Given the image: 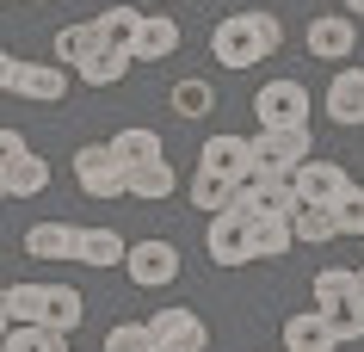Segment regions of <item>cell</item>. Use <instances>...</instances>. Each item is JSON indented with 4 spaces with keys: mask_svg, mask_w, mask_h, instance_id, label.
<instances>
[{
    "mask_svg": "<svg viewBox=\"0 0 364 352\" xmlns=\"http://www.w3.org/2000/svg\"><path fill=\"white\" fill-rule=\"evenodd\" d=\"M179 19L173 13H142V31H136V43H130V56L136 62H167L173 50H179Z\"/></svg>",
    "mask_w": 364,
    "mask_h": 352,
    "instance_id": "obj_13",
    "label": "cell"
},
{
    "mask_svg": "<svg viewBox=\"0 0 364 352\" xmlns=\"http://www.w3.org/2000/svg\"><path fill=\"white\" fill-rule=\"evenodd\" d=\"M346 19H364V0H346Z\"/></svg>",
    "mask_w": 364,
    "mask_h": 352,
    "instance_id": "obj_39",
    "label": "cell"
},
{
    "mask_svg": "<svg viewBox=\"0 0 364 352\" xmlns=\"http://www.w3.org/2000/svg\"><path fill=\"white\" fill-rule=\"evenodd\" d=\"M290 235L309 241V247H315V241H333V235H340L333 204H296V210H290Z\"/></svg>",
    "mask_w": 364,
    "mask_h": 352,
    "instance_id": "obj_26",
    "label": "cell"
},
{
    "mask_svg": "<svg viewBox=\"0 0 364 352\" xmlns=\"http://www.w3.org/2000/svg\"><path fill=\"white\" fill-rule=\"evenodd\" d=\"M124 254H130V241H124L117 229H80V241H75V260H80V266H93V272L124 266Z\"/></svg>",
    "mask_w": 364,
    "mask_h": 352,
    "instance_id": "obj_18",
    "label": "cell"
},
{
    "mask_svg": "<svg viewBox=\"0 0 364 352\" xmlns=\"http://www.w3.org/2000/svg\"><path fill=\"white\" fill-rule=\"evenodd\" d=\"M75 186L87 198H99V204H105V198H124V167H117V155L105 142H87L75 155Z\"/></svg>",
    "mask_w": 364,
    "mask_h": 352,
    "instance_id": "obj_7",
    "label": "cell"
},
{
    "mask_svg": "<svg viewBox=\"0 0 364 352\" xmlns=\"http://www.w3.org/2000/svg\"><path fill=\"white\" fill-rule=\"evenodd\" d=\"M253 117H259V130H309V87L290 75L266 80L253 93Z\"/></svg>",
    "mask_w": 364,
    "mask_h": 352,
    "instance_id": "obj_2",
    "label": "cell"
},
{
    "mask_svg": "<svg viewBox=\"0 0 364 352\" xmlns=\"http://www.w3.org/2000/svg\"><path fill=\"white\" fill-rule=\"evenodd\" d=\"M93 31H99L105 50H130L136 31H142V6H105V13L93 19Z\"/></svg>",
    "mask_w": 364,
    "mask_h": 352,
    "instance_id": "obj_24",
    "label": "cell"
},
{
    "mask_svg": "<svg viewBox=\"0 0 364 352\" xmlns=\"http://www.w3.org/2000/svg\"><path fill=\"white\" fill-rule=\"evenodd\" d=\"M124 272H130V284H142V291H167L173 278H179V247L161 241V235H149V241H136L130 254H124Z\"/></svg>",
    "mask_w": 364,
    "mask_h": 352,
    "instance_id": "obj_4",
    "label": "cell"
},
{
    "mask_svg": "<svg viewBox=\"0 0 364 352\" xmlns=\"http://www.w3.org/2000/svg\"><path fill=\"white\" fill-rule=\"evenodd\" d=\"M80 315H87V297L75 284H43V328L50 334H75Z\"/></svg>",
    "mask_w": 364,
    "mask_h": 352,
    "instance_id": "obj_20",
    "label": "cell"
},
{
    "mask_svg": "<svg viewBox=\"0 0 364 352\" xmlns=\"http://www.w3.org/2000/svg\"><path fill=\"white\" fill-rule=\"evenodd\" d=\"M321 321L333 328V340H346V346H352V340H364V291L352 284L346 297H333V303H321Z\"/></svg>",
    "mask_w": 364,
    "mask_h": 352,
    "instance_id": "obj_22",
    "label": "cell"
},
{
    "mask_svg": "<svg viewBox=\"0 0 364 352\" xmlns=\"http://www.w3.org/2000/svg\"><path fill=\"white\" fill-rule=\"evenodd\" d=\"M149 321H117L112 334H105V352H149Z\"/></svg>",
    "mask_w": 364,
    "mask_h": 352,
    "instance_id": "obj_33",
    "label": "cell"
},
{
    "mask_svg": "<svg viewBox=\"0 0 364 352\" xmlns=\"http://www.w3.org/2000/svg\"><path fill=\"white\" fill-rule=\"evenodd\" d=\"M6 334H13V315H6V303H0V340H6Z\"/></svg>",
    "mask_w": 364,
    "mask_h": 352,
    "instance_id": "obj_38",
    "label": "cell"
},
{
    "mask_svg": "<svg viewBox=\"0 0 364 352\" xmlns=\"http://www.w3.org/2000/svg\"><path fill=\"white\" fill-rule=\"evenodd\" d=\"M13 93L31 99V105H62V99H68V68H62V62H19Z\"/></svg>",
    "mask_w": 364,
    "mask_h": 352,
    "instance_id": "obj_9",
    "label": "cell"
},
{
    "mask_svg": "<svg viewBox=\"0 0 364 352\" xmlns=\"http://www.w3.org/2000/svg\"><path fill=\"white\" fill-rule=\"evenodd\" d=\"M210 56L223 62V68H253V62H266V43H259V31H253V19L247 13H229V19H216V31H210Z\"/></svg>",
    "mask_w": 364,
    "mask_h": 352,
    "instance_id": "obj_3",
    "label": "cell"
},
{
    "mask_svg": "<svg viewBox=\"0 0 364 352\" xmlns=\"http://www.w3.org/2000/svg\"><path fill=\"white\" fill-rule=\"evenodd\" d=\"M327 117L340 124V130H352V124H364V68H333V80H327Z\"/></svg>",
    "mask_w": 364,
    "mask_h": 352,
    "instance_id": "obj_11",
    "label": "cell"
},
{
    "mask_svg": "<svg viewBox=\"0 0 364 352\" xmlns=\"http://www.w3.org/2000/svg\"><path fill=\"white\" fill-rule=\"evenodd\" d=\"M31 6H43V0H31Z\"/></svg>",
    "mask_w": 364,
    "mask_h": 352,
    "instance_id": "obj_44",
    "label": "cell"
},
{
    "mask_svg": "<svg viewBox=\"0 0 364 352\" xmlns=\"http://www.w3.org/2000/svg\"><path fill=\"white\" fill-rule=\"evenodd\" d=\"M0 204H6V179H0Z\"/></svg>",
    "mask_w": 364,
    "mask_h": 352,
    "instance_id": "obj_40",
    "label": "cell"
},
{
    "mask_svg": "<svg viewBox=\"0 0 364 352\" xmlns=\"http://www.w3.org/2000/svg\"><path fill=\"white\" fill-rule=\"evenodd\" d=\"M0 179H6V198H38V192H50V161L43 155H19Z\"/></svg>",
    "mask_w": 364,
    "mask_h": 352,
    "instance_id": "obj_25",
    "label": "cell"
},
{
    "mask_svg": "<svg viewBox=\"0 0 364 352\" xmlns=\"http://www.w3.org/2000/svg\"><path fill=\"white\" fill-rule=\"evenodd\" d=\"M204 254H210L216 266H247V216H241V210L210 216V241H204Z\"/></svg>",
    "mask_w": 364,
    "mask_h": 352,
    "instance_id": "obj_12",
    "label": "cell"
},
{
    "mask_svg": "<svg viewBox=\"0 0 364 352\" xmlns=\"http://www.w3.org/2000/svg\"><path fill=\"white\" fill-rule=\"evenodd\" d=\"M235 210L241 216H290L296 210V192H290V179H272V174H241L235 179Z\"/></svg>",
    "mask_w": 364,
    "mask_h": 352,
    "instance_id": "obj_5",
    "label": "cell"
},
{
    "mask_svg": "<svg viewBox=\"0 0 364 352\" xmlns=\"http://www.w3.org/2000/svg\"><path fill=\"white\" fill-rule=\"evenodd\" d=\"M284 352H340V340L321 321V309H296L284 321Z\"/></svg>",
    "mask_w": 364,
    "mask_h": 352,
    "instance_id": "obj_16",
    "label": "cell"
},
{
    "mask_svg": "<svg viewBox=\"0 0 364 352\" xmlns=\"http://www.w3.org/2000/svg\"><path fill=\"white\" fill-rule=\"evenodd\" d=\"M0 297H6V284H0Z\"/></svg>",
    "mask_w": 364,
    "mask_h": 352,
    "instance_id": "obj_43",
    "label": "cell"
},
{
    "mask_svg": "<svg viewBox=\"0 0 364 352\" xmlns=\"http://www.w3.org/2000/svg\"><path fill=\"white\" fill-rule=\"evenodd\" d=\"M173 186H179V174H173V161H142V167H124V198H136V204H161V198H173Z\"/></svg>",
    "mask_w": 364,
    "mask_h": 352,
    "instance_id": "obj_14",
    "label": "cell"
},
{
    "mask_svg": "<svg viewBox=\"0 0 364 352\" xmlns=\"http://www.w3.org/2000/svg\"><path fill=\"white\" fill-rule=\"evenodd\" d=\"M105 149L117 155V167H142V161H161V155H167V149H161V137H154L149 124H130V130H117Z\"/></svg>",
    "mask_w": 364,
    "mask_h": 352,
    "instance_id": "obj_23",
    "label": "cell"
},
{
    "mask_svg": "<svg viewBox=\"0 0 364 352\" xmlns=\"http://www.w3.org/2000/svg\"><path fill=\"white\" fill-rule=\"evenodd\" d=\"M0 352H68V334H50V328H13L0 340Z\"/></svg>",
    "mask_w": 364,
    "mask_h": 352,
    "instance_id": "obj_31",
    "label": "cell"
},
{
    "mask_svg": "<svg viewBox=\"0 0 364 352\" xmlns=\"http://www.w3.org/2000/svg\"><path fill=\"white\" fill-rule=\"evenodd\" d=\"M303 43H309V56H315V62H346L352 50H358V19H346V13H321V19H309Z\"/></svg>",
    "mask_w": 364,
    "mask_h": 352,
    "instance_id": "obj_8",
    "label": "cell"
},
{
    "mask_svg": "<svg viewBox=\"0 0 364 352\" xmlns=\"http://www.w3.org/2000/svg\"><path fill=\"white\" fill-rule=\"evenodd\" d=\"M186 192H192V204H198V210H210V216L235 210V179H223V174H204V167H198Z\"/></svg>",
    "mask_w": 364,
    "mask_h": 352,
    "instance_id": "obj_27",
    "label": "cell"
},
{
    "mask_svg": "<svg viewBox=\"0 0 364 352\" xmlns=\"http://www.w3.org/2000/svg\"><path fill=\"white\" fill-rule=\"evenodd\" d=\"M6 315H13V328H43V284H6Z\"/></svg>",
    "mask_w": 364,
    "mask_h": 352,
    "instance_id": "obj_28",
    "label": "cell"
},
{
    "mask_svg": "<svg viewBox=\"0 0 364 352\" xmlns=\"http://www.w3.org/2000/svg\"><path fill=\"white\" fill-rule=\"evenodd\" d=\"M296 247L290 216H247V260H284Z\"/></svg>",
    "mask_w": 364,
    "mask_h": 352,
    "instance_id": "obj_15",
    "label": "cell"
},
{
    "mask_svg": "<svg viewBox=\"0 0 364 352\" xmlns=\"http://www.w3.org/2000/svg\"><path fill=\"white\" fill-rule=\"evenodd\" d=\"M247 19H253V31H259V43H266V56H278V43H284V25H278V13H266V6H253Z\"/></svg>",
    "mask_w": 364,
    "mask_h": 352,
    "instance_id": "obj_35",
    "label": "cell"
},
{
    "mask_svg": "<svg viewBox=\"0 0 364 352\" xmlns=\"http://www.w3.org/2000/svg\"><path fill=\"white\" fill-rule=\"evenodd\" d=\"M198 167L204 174H223V179H241L247 174V137H210L198 149Z\"/></svg>",
    "mask_w": 364,
    "mask_h": 352,
    "instance_id": "obj_21",
    "label": "cell"
},
{
    "mask_svg": "<svg viewBox=\"0 0 364 352\" xmlns=\"http://www.w3.org/2000/svg\"><path fill=\"white\" fill-rule=\"evenodd\" d=\"M309 155H315L309 130H259V137L247 142V167L253 174H272V179H290Z\"/></svg>",
    "mask_w": 364,
    "mask_h": 352,
    "instance_id": "obj_1",
    "label": "cell"
},
{
    "mask_svg": "<svg viewBox=\"0 0 364 352\" xmlns=\"http://www.w3.org/2000/svg\"><path fill=\"white\" fill-rule=\"evenodd\" d=\"M149 340L167 346V352H210V328H204L192 309H179V303H167V309L149 315Z\"/></svg>",
    "mask_w": 364,
    "mask_h": 352,
    "instance_id": "obj_6",
    "label": "cell"
},
{
    "mask_svg": "<svg viewBox=\"0 0 364 352\" xmlns=\"http://www.w3.org/2000/svg\"><path fill=\"white\" fill-rule=\"evenodd\" d=\"M136 68V56L130 50H105V43H93V50H87V56L75 62V75L87 80V87H117V80L130 75Z\"/></svg>",
    "mask_w": 364,
    "mask_h": 352,
    "instance_id": "obj_19",
    "label": "cell"
},
{
    "mask_svg": "<svg viewBox=\"0 0 364 352\" xmlns=\"http://www.w3.org/2000/svg\"><path fill=\"white\" fill-rule=\"evenodd\" d=\"M19 155H31V142H25L19 130L6 124V130H0V174H6V167H13V161H19Z\"/></svg>",
    "mask_w": 364,
    "mask_h": 352,
    "instance_id": "obj_36",
    "label": "cell"
},
{
    "mask_svg": "<svg viewBox=\"0 0 364 352\" xmlns=\"http://www.w3.org/2000/svg\"><path fill=\"white\" fill-rule=\"evenodd\" d=\"M358 291H364V266H358Z\"/></svg>",
    "mask_w": 364,
    "mask_h": 352,
    "instance_id": "obj_41",
    "label": "cell"
},
{
    "mask_svg": "<svg viewBox=\"0 0 364 352\" xmlns=\"http://www.w3.org/2000/svg\"><path fill=\"white\" fill-rule=\"evenodd\" d=\"M149 352H167V346H149Z\"/></svg>",
    "mask_w": 364,
    "mask_h": 352,
    "instance_id": "obj_42",
    "label": "cell"
},
{
    "mask_svg": "<svg viewBox=\"0 0 364 352\" xmlns=\"http://www.w3.org/2000/svg\"><path fill=\"white\" fill-rule=\"evenodd\" d=\"M19 62H25V56H13V50H0V93H13V75H19Z\"/></svg>",
    "mask_w": 364,
    "mask_h": 352,
    "instance_id": "obj_37",
    "label": "cell"
},
{
    "mask_svg": "<svg viewBox=\"0 0 364 352\" xmlns=\"http://www.w3.org/2000/svg\"><path fill=\"white\" fill-rule=\"evenodd\" d=\"M75 241H80L75 223H56L50 216V223H31L25 229V254L31 260H75Z\"/></svg>",
    "mask_w": 364,
    "mask_h": 352,
    "instance_id": "obj_17",
    "label": "cell"
},
{
    "mask_svg": "<svg viewBox=\"0 0 364 352\" xmlns=\"http://www.w3.org/2000/svg\"><path fill=\"white\" fill-rule=\"evenodd\" d=\"M93 43H99V31H93V25H62V31H56V43H50V62H62V68H75V62L87 56Z\"/></svg>",
    "mask_w": 364,
    "mask_h": 352,
    "instance_id": "obj_30",
    "label": "cell"
},
{
    "mask_svg": "<svg viewBox=\"0 0 364 352\" xmlns=\"http://www.w3.org/2000/svg\"><path fill=\"white\" fill-rule=\"evenodd\" d=\"M358 284V272H346V266H327V272H315V309L321 303H333V297H346Z\"/></svg>",
    "mask_w": 364,
    "mask_h": 352,
    "instance_id": "obj_34",
    "label": "cell"
},
{
    "mask_svg": "<svg viewBox=\"0 0 364 352\" xmlns=\"http://www.w3.org/2000/svg\"><path fill=\"white\" fill-rule=\"evenodd\" d=\"M167 105L179 117H210L216 112V87H210V80H179V87L167 93Z\"/></svg>",
    "mask_w": 364,
    "mask_h": 352,
    "instance_id": "obj_29",
    "label": "cell"
},
{
    "mask_svg": "<svg viewBox=\"0 0 364 352\" xmlns=\"http://www.w3.org/2000/svg\"><path fill=\"white\" fill-rule=\"evenodd\" d=\"M333 223H340V235H364V186H346L333 198Z\"/></svg>",
    "mask_w": 364,
    "mask_h": 352,
    "instance_id": "obj_32",
    "label": "cell"
},
{
    "mask_svg": "<svg viewBox=\"0 0 364 352\" xmlns=\"http://www.w3.org/2000/svg\"><path fill=\"white\" fill-rule=\"evenodd\" d=\"M346 186H352V179H346V167H333V161H303V167L290 174L296 204H333Z\"/></svg>",
    "mask_w": 364,
    "mask_h": 352,
    "instance_id": "obj_10",
    "label": "cell"
}]
</instances>
